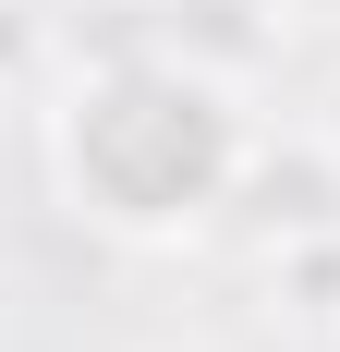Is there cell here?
Here are the masks:
<instances>
[{
	"mask_svg": "<svg viewBox=\"0 0 340 352\" xmlns=\"http://www.w3.org/2000/svg\"><path fill=\"white\" fill-rule=\"evenodd\" d=\"M61 182L98 231H134V243H170L195 231L219 195L243 182V122L231 85L182 49H122L73 85L61 109Z\"/></svg>",
	"mask_w": 340,
	"mask_h": 352,
	"instance_id": "6da1fadb",
	"label": "cell"
}]
</instances>
